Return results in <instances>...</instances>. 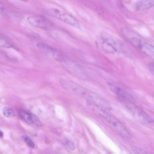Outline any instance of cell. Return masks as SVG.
Returning a JSON list of instances; mask_svg holds the SVG:
<instances>
[{
	"mask_svg": "<svg viewBox=\"0 0 154 154\" xmlns=\"http://www.w3.org/2000/svg\"><path fill=\"white\" fill-rule=\"evenodd\" d=\"M27 20L32 25L43 29H49L52 27L53 25L51 21L42 16H30L27 18Z\"/></svg>",
	"mask_w": 154,
	"mask_h": 154,
	"instance_id": "8",
	"label": "cell"
},
{
	"mask_svg": "<svg viewBox=\"0 0 154 154\" xmlns=\"http://www.w3.org/2000/svg\"><path fill=\"white\" fill-rule=\"evenodd\" d=\"M21 1H22L24 2H27L29 1V0H19Z\"/></svg>",
	"mask_w": 154,
	"mask_h": 154,
	"instance_id": "23",
	"label": "cell"
},
{
	"mask_svg": "<svg viewBox=\"0 0 154 154\" xmlns=\"http://www.w3.org/2000/svg\"><path fill=\"white\" fill-rule=\"evenodd\" d=\"M0 45L6 48H13L15 49H18L9 39L3 35H0Z\"/></svg>",
	"mask_w": 154,
	"mask_h": 154,
	"instance_id": "13",
	"label": "cell"
},
{
	"mask_svg": "<svg viewBox=\"0 0 154 154\" xmlns=\"http://www.w3.org/2000/svg\"><path fill=\"white\" fill-rule=\"evenodd\" d=\"M20 117L24 121L29 124L32 123L31 112L21 109L18 112Z\"/></svg>",
	"mask_w": 154,
	"mask_h": 154,
	"instance_id": "15",
	"label": "cell"
},
{
	"mask_svg": "<svg viewBox=\"0 0 154 154\" xmlns=\"http://www.w3.org/2000/svg\"><path fill=\"white\" fill-rule=\"evenodd\" d=\"M22 137L25 143L29 147L32 149L34 148V143L29 137L26 135H23Z\"/></svg>",
	"mask_w": 154,
	"mask_h": 154,
	"instance_id": "18",
	"label": "cell"
},
{
	"mask_svg": "<svg viewBox=\"0 0 154 154\" xmlns=\"http://www.w3.org/2000/svg\"><path fill=\"white\" fill-rule=\"evenodd\" d=\"M108 85L111 90L119 97L129 101L133 100V97L127 92L111 83H108Z\"/></svg>",
	"mask_w": 154,
	"mask_h": 154,
	"instance_id": "11",
	"label": "cell"
},
{
	"mask_svg": "<svg viewBox=\"0 0 154 154\" xmlns=\"http://www.w3.org/2000/svg\"><path fill=\"white\" fill-rule=\"evenodd\" d=\"M60 82L64 89L84 98L93 105L106 110L110 109V105L106 100L74 82L61 79Z\"/></svg>",
	"mask_w": 154,
	"mask_h": 154,
	"instance_id": "1",
	"label": "cell"
},
{
	"mask_svg": "<svg viewBox=\"0 0 154 154\" xmlns=\"http://www.w3.org/2000/svg\"><path fill=\"white\" fill-rule=\"evenodd\" d=\"M121 31L124 37L129 43L136 48L140 49L143 41L137 33L126 28L122 29Z\"/></svg>",
	"mask_w": 154,
	"mask_h": 154,
	"instance_id": "7",
	"label": "cell"
},
{
	"mask_svg": "<svg viewBox=\"0 0 154 154\" xmlns=\"http://www.w3.org/2000/svg\"><path fill=\"white\" fill-rule=\"evenodd\" d=\"M147 54L154 56V45L143 42L140 49Z\"/></svg>",
	"mask_w": 154,
	"mask_h": 154,
	"instance_id": "14",
	"label": "cell"
},
{
	"mask_svg": "<svg viewBox=\"0 0 154 154\" xmlns=\"http://www.w3.org/2000/svg\"><path fill=\"white\" fill-rule=\"evenodd\" d=\"M95 44L97 49L104 53L112 54L117 52L109 42L100 36L97 37Z\"/></svg>",
	"mask_w": 154,
	"mask_h": 154,
	"instance_id": "10",
	"label": "cell"
},
{
	"mask_svg": "<svg viewBox=\"0 0 154 154\" xmlns=\"http://www.w3.org/2000/svg\"><path fill=\"white\" fill-rule=\"evenodd\" d=\"M32 123L38 127H41L42 123L38 117L35 114L31 112Z\"/></svg>",
	"mask_w": 154,
	"mask_h": 154,
	"instance_id": "17",
	"label": "cell"
},
{
	"mask_svg": "<svg viewBox=\"0 0 154 154\" xmlns=\"http://www.w3.org/2000/svg\"><path fill=\"white\" fill-rule=\"evenodd\" d=\"M100 36L109 42L115 48L117 52L126 54L128 49L125 44L120 40L105 31H102Z\"/></svg>",
	"mask_w": 154,
	"mask_h": 154,
	"instance_id": "5",
	"label": "cell"
},
{
	"mask_svg": "<svg viewBox=\"0 0 154 154\" xmlns=\"http://www.w3.org/2000/svg\"><path fill=\"white\" fill-rule=\"evenodd\" d=\"M2 112L4 116L6 117H12L15 116V112L14 111L8 107L4 108Z\"/></svg>",
	"mask_w": 154,
	"mask_h": 154,
	"instance_id": "16",
	"label": "cell"
},
{
	"mask_svg": "<svg viewBox=\"0 0 154 154\" xmlns=\"http://www.w3.org/2000/svg\"><path fill=\"white\" fill-rule=\"evenodd\" d=\"M37 46L41 51L48 57L60 62L65 59L60 53L46 44L40 43Z\"/></svg>",
	"mask_w": 154,
	"mask_h": 154,
	"instance_id": "9",
	"label": "cell"
},
{
	"mask_svg": "<svg viewBox=\"0 0 154 154\" xmlns=\"http://www.w3.org/2000/svg\"><path fill=\"white\" fill-rule=\"evenodd\" d=\"M149 67L151 71L154 75V63L151 64L149 66Z\"/></svg>",
	"mask_w": 154,
	"mask_h": 154,
	"instance_id": "21",
	"label": "cell"
},
{
	"mask_svg": "<svg viewBox=\"0 0 154 154\" xmlns=\"http://www.w3.org/2000/svg\"><path fill=\"white\" fill-rule=\"evenodd\" d=\"M64 145L67 147L71 150H74L75 146L73 143L69 140H66L64 142Z\"/></svg>",
	"mask_w": 154,
	"mask_h": 154,
	"instance_id": "20",
	"label": "cell"
},
{
	"mask_svg": "<svg viewBox=\"0 0 154 154\" xmlns=\"http://www.w3.org/2000/svg\"><path fill=\"white\" fill-rule=\"evenodd\" d=\"M132 149L133 152L136 154H146L147 152L145 150L141 149L139 148L136 147H132Z\"/></svg>",
	"mask_w": 154,
	"mask_h": 154,
	"instance_id": "19",
	"label": "cell"
},
{
	"mask_svg": "<svg viewBox=\"0 0 154 154\" xmlns=\"http://www.w3.org/2000/svg\"><path fill=\"white\" fill-rule=\"evenodd\" d=\"M94 110L97 113L122 136L129 138L131 135L123 125L114 116L107 112L106 110L95 106Z\"/></svg>",
	"mask_w": 154,
	"mask_h": 154,
	"instance_id": "2",
	"label": "cell"
},
{
	"mask_svg": "<svg viewBox=\"0 0 154 154\" xmlns=\"http://www.w3.org/2000/svg\"><path fill=\"white\" fill-rule=\"evenodd\" d=\"M4 136V133L1 130L0 131V137L1 138L3 137Z\"/></svg>",
	"mask_w": 154,
	"mask_h": 154,
	"instance_id": "22",
	"label": "cell"
},
{
	"mask_svg": "<svg viewBox=\"0 0 154 154\" xmlns=\"http://www.w3.org/2000/svg\"><path fill=\"white\" fill-rule=\"evenodd\" d=\"M61 62L66 69L74 76L83 80L88 79V75L85 71L72 61L65 58Z\"/></svg>",
	"mask_w": 154,
	"mask_h": 154,
	"instance_id": "6",
	"label": "cell"
},
{
	"mask_svg": "<svg viewBox=\"0 0 154 154\" xmlns=\"http://www.w3.org/2000/svg\"><path fill=\"white\" fill-rule=\"evenodd\" d=\"M154 6V0H141L137 4L136 8L137 10H147Z\"/></svg>",
	"mask_w": 154,
	"mask_h": 154,
	"instance_id": "12",
	"label": "cell"
},
{
	"mask_svg": "<svg viewBox=\"0 0 154 154\" xmlns=\"http://www.w3.org/2000/svg\"><path fill=\"white\" fill-rule=\"evenodd\" d=\"M128 109L134 117L140 122L154 126V119L138 107L128 105Z\"/></svg>",
	"mask_w": 154,
	"mask_h": 154,
	"instance_id": "4",
	"label": "cell"
},
{
	"mask_svg": "<svg viewBox=\"0 0 154 154\" xmlns=\"http://www.w3.org/2000/svg\"><path fill=\"white\" fill-rule=\"evenodd\" d=\"M52 16L73 27L79 28V23L72 16L57 9H52L49 12Z\"/></svg>",
	"mask_w": 154,
	"mask_h": 154,
	"instance_id": "3",
	"label": "cell"
}]
</instances>
